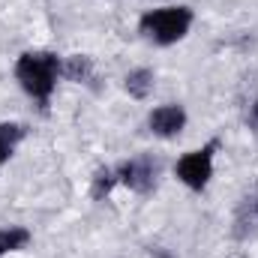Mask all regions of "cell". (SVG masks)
Here are the masks:
<instances>
[{"label":"cell","mask_w":258,"mask_h":258,"mask_svg":"<svg viewBox=\"0 0 258 258\" xmlns=\"http://www.w3.org/2000/svg\"><path fill=\"white\" fill-rule=\"evenodd\" d=\"M126 90H129V96L144 99L153 90V72L150 69H132L126 75Z\"/></svg>","instance_id":"obj_8"},{"label":"cell","mask_w":258,"mask_h":258,"mask_svg":"<svg viewBox=\"0 0 258 258\" xmlns=\"http://www.w3.org/2000/svg\"><path fill=\"white\" fill-rule=\"evenodd\" d=\"M156 177H159V165L150 159V156H138V159H129L117 168V180L126 183L132 192L147 195L153 192L156 186Z\"/></svg>","instance_id":"obj_4"},{"label":"cell","mask_w":258,"mask_h":258,"mask_svg":"<svg viewBox=\"0 0 258 258\" xmlns=\"http://www.w3.org/2000/svg\"><path fill=\"white\" fill-rule=\"evenodd\" d=\"M57 72H60V60L48 51H27L18 57L15 63V78L21 81V87L39 99L42 105L48 102V96L54 93V84H57Z\"/></svg>","instance_id":"obj_1"},{"label":"cell","mask_w":258,"mask_h":258,"mask_svg":"<svg viewBox=\"0 0 258 258\" xmlns=\"http://www.w3.org/2000/svg\"><path fill=\"white\" fill-rule=\"evenodd\" d=\"M252 117L258 120V99H255V105H252Z\"/></svg>","instance_id":"obj_13"},{"label":"cell","mask_w":258,"mask_h":258,"mask_svg":"<svg viewBox=\"0 0 258 258\" xmlns=\"http://www.w3.org/2000/svg\"><path fill=\"white\" fill-rule=\"evenodd\" d=\"M21 138H24V129L18 123H0V165L12 156V150Z\"/></svg>","instance_id":"obj_9"},{"label":"cell","mask_w":258,"mask_h":258,"mask_svg":"<svg viewBox=\"0 0 258 258\" xmlns=\"http://www.w3.org/2000/svg\"><path fill=\"white\" fill-rule=\"evenodd\" d=\"M114 183H117V171L114 168H99L96 177H93V198L102 201L105 195L114 189Z\"/></svg>","instance_id":"obj_11"},{"label":"cell","mask_w":258,"mask_h":258,"mask_svg":"<svg viewBox=\"0 0 258 258\" xmlns=\"http://www.w3.org/2000/svg\"><path fill=\"white\" fill-rule=\"evenodd\" d=\"M30 243V231L21 228V225H9V228H0V258L6 252H15L21 246Z\"/></svg>","instance_id":"obj_7"},{"label":"cell","mask_w":258,"mask_h":258,"mask_svg":"<svg viewBox=\"0 0 258 258\" xmlns=\"http://www.w3.org/2000/svg\"><path fill=\"white\" fill-rule=\"evenodd\" d=\"M153 258H171L165 249H153Z\"/></svg>","instance_id":"obj_12"},{"label":"cell","mask_w":258,"mask_h":258,"mask_svg":"<svg viewBox=\"0 0 258 258\" xmlns=\"http://www.w3.org/2000/svg\"><path fill=\"white\" fill-rule=\"evenodd\" d=\"M60 72L69 81H84L93 72V60L84 57V54H72V57H66V63H60Z\"/></svg>","instance_id":"obj_10"},{"label":"cell","mask_w":258,"mask_h":258,"mask_svg":"<svg viewBox=\"0 0 258 258\" xmlns=\"http://www.w3.org/2000/svg\"><path fill=\"white\" fill-rule=\"evenodd\" d=\"M189 24H192V12L186 6H168V9H153L147 15H141L138 27L141 33H147L153 42L159 45H171L177 39H183L189 33Z\"/></svg>","instance_id":"obj_2"},{"label":"cell","mask_w":258,"mask_h":258,"mask_svg":"<svg viewBox=\"0 0 258 258\" xmlns=\"http://www.w3.org/2000/svg\"><path fill=\"white\" fill-rule=\"evenodd\" d=\"M150 132L159 138H174L180 135V129L186 126V111L180 105H159L156 111H150Z\"/></svg>","instance_id":"obj_5"},{"label":"cell","mask_w":258,"mask_h":258,"mask_svg":"<svg viewBox=\"0 0 258 258\" xmlns=\"http://www.w3.org/2000/svg\"><path fill=\"white\" fill-rule=\"evenodd\" d=\"M258 228V186L246 195L237 207V216H234V234L237 237H246Z\"/></svg>","instance_id":"obj_6"},{"label":"cell","mask_w":258,"mask_h":258,"mask_svg":"<svg viewBox=\"0 0 258 258\" xmlns=\"http://www.w3.org/2000/svg\"><path fill=\"white\" fill-rule=\"evenodd\" d=\"M216 147H219V141H210L207 147L180 156V162H177V177H180L189 189L201 192V189L210 183V174H213V150H216Z\"/></svg>","instance_id":"obj_3"}]
</instances>
